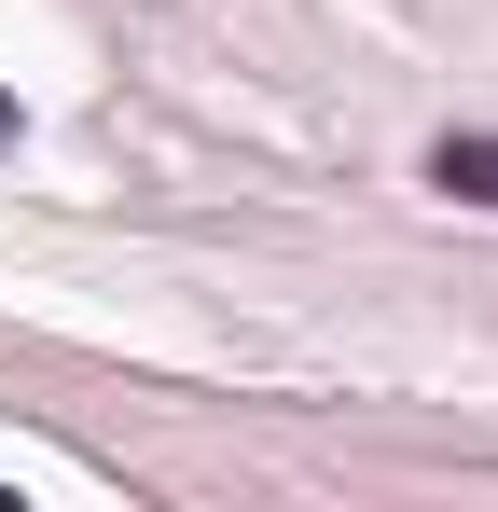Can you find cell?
Segmentation results:
<instances>
[{"label": "cell", "instance_id": "1", "mask_svg": "<svg viewBox=\"0 0 498 512\" xmlns=\"http://www.w3.org/2000/svg\"><path fill=\"white\" fill-rule=\"evenodd\" d=\"M429 180H443L457 208H498V125H457V139L429 153Z\"/></svg>", "mask_w": 498, "mask_h": 512}, {"label": "cell", "instance_id": "2", "mask_svg": "<svg viewBox=\"0 0 498 512\" xmlns=\"http://www.w3.org/2000/svg\"><path fill=\"white\" fill-rule=\"evenodd\" d=\"M0 139H14V97H0Z\"/></svg>", "mask_w": 498, "mask_h": 512}]
</instances>
